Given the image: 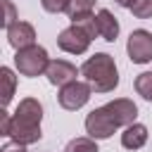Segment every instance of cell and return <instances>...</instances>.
I'll return each instance as SVG.
<instances>
[{
  "label": "cell",
  "mask_w": 152,
  "mask_h": 152,
  "mask_svg": "<svg viewBox=\"0 0 152 152\" xmlns=\"http://www.w3.org/2000/svg\"><path fill=\"white\" fill-rule=\"evenodd\" d=\"M81 76L93 88V93H112L119 86L116 62L107 52H95L93 57H88L81 64Z\"/></svg>",
  "instance_id": "cell-1"
},
{
  "label": "cell",
  "mask_w": 152,
  "mask_h": 152,
  "mask_svg": "<svg viewBox=\"0 0 152 152\" xmlns=\"http://www.w3.org/2000/svg\"><path fill=\"white\" fill-rule=\"evenodd\" d=\"M14 66L21 76H28V78H36V76H43L50 66V57H48V50L43 45H31V48H24V50H17L14 55Z\"/></svg>",
  "instance_id": "cell-2"
},
{
  "label": "cell",
  "mask_w": 152,
  "mask_h": 152,
  "mask_svg": "<svg viewBox=\"0 0 152 152\" xmlns=\"http://www.w3.org/2000/svg\"><path fill=\"white\" fill-rule=\"evenodd\" d=\"M90 95H93V88H90L86 81H71V83H66V86L59 88V93H57V102H59L62 109L76 112V109H81V107L88 104Z\"/></svg>",
  "instance_id": "cell-3"
},
{
  "label": "cell",
  "mask_w": 152,
  "mask_h": 152,
  "mask_svg": "<svg viewBox=\"0 0 152 152\" xmlns=\"http://www.w3.org/2000/svg\"><path fill=\"white\" fill-rule=\"evenodd\" d=\"M126 52H128V59L133 64H147V62H152V33L147 28L131 31L128 43H126Z\"/></svg>",
  "instance_id": "cell-4"
},
{
  "label": "cell",
  "mask_w": 152,
  "mask_h": 152,
  "mask_svg": "<svg viewBox=\"0 0 152 152\" xmlns=\"http://www.w3.org/2000/svg\"><path fill=\"white\" fill-rule=\"evenodd\" d=\"M90 43H93V38H90L81 26H76V24L66 26V28L59 31V36H57V48H59L62 52H69V55H83V52L90 48Z\"/></svg>",
  "instance_id": "cell-5"
},
{
  "label": "cell",
  "mask_w": 152,
  "mask_h": 152,
  "mask_svg": "<svg viewBox=\"0 0 152 152\" xmlns=\"http://www.w3.org/2000/svg\"><path fill=\"white\" fill-rule=\"evenodd\" d=\"M102 107H104V112L109 114V119L114 121L116 128H126V126L135 124V119H138V104L128 97H116V100H112Z\"/></svg>",
  "instance_id": "cell-6"
},
{
  "label": "cell",
  "mask_w": 152,
  "mask_h": 152,
  "mask_svg": "<svg viewBox=\"0 0 152 152\" xmlns=\"http://www.w3.org/2000/svg\"><path fill=\"white\" fill-rule=\"evenodd\" d=\"M86 133L93 140H107V138H112L116 133V126L109 119V114L104 112V107H95L86 116Z\"/></svg>",
  "instance_id": "cell-7"
},
{
  "label": "cell",
  "mask_w": 152,
  "mask_h": 152,
  "mask_svg": "<svg viewBox=\"0 0 152 152\" xmlns=\"http://www.w3.org/2000/svg\"><path fill=\"white\" fill-rule=\"evenodd\" d=\"M7 138L12 142H19V145H33L43 138V131H40V124H33V121H26V119L12 114Z\"/></svg>",
  "instance_id": "cell-8"
},
{
  "label": "cell",
  "mask_w": 152,
  "mask_h": 152,
  "mask_svg": "<svg viewBox=\"0 0 152 152\" xmlns=\"http://www.w3.org/2000/svg\"><path fill=\"white\" fill-rule=\"evenodd\" d=\"M78 74H81V69H76V64H71L69 59H50V66L45 71L48 81L52 86H59V88L71 83V81H78L76 78Z\"/></svg>",
  "instance_id": "cell-9"
},
{
  "label": "cell",
  "mask_w": 152,
  "mask_h": 152,
  "mask_svg": "<svg viewBox=\"0 0 152 152\" xmlns=\"http://www.w3.org/2000/svg\"><path fill=\"white\" fill-rule=\"evenodd\" d=\"M7 31V43L14 48V50H24V48H31L36 45V28L28 24V21H14Z\"/></svg>",
  "instance_id": "cell-10"
},
{
  "label": "cell",
  "mask_w": 152,
  "mask_h": 152,
  "mask_svg": "<svg viewBox=\"0 0 152 152\" xmlns=\"http://www.w3.org/2000/svg\"><path fill=\"white\" fill-rule=\"evenodd\" d=\"M95 21H97V33H100L102 40L114 43L119 38V21H116V17L109 10H100L95 14Z\"/></svg>",
  "instance_id": "cell-11"
},
{
  "label": "cell",
  "mask_w": 152,
  "mask_h": 152,
  "mask_svg": "<svg viewBox=\"0 0 152 152\" xmlns=\"http://www.w3.org/2000/svg\"><path fill=\"white\" fill-rule=\"evenodd\" d=\"M147 126L145 124H131V126H126L124 128V133H121V145L126 147V150H140L145 142H147Z\"/></svg>",
  "instance_id": "cell-12"
},
{
  "label": "cell",
  "mask_w": 152,
  "mask_h": 152,
  "mask_svg": "<svg viewBox=\"0 0 152 152\" xmlns=\"http://www.w3.org/2000/svg\"><path fill=\"white\" fill-rule=\"evenodd\" d=\"M14 116H21L26 121H33V124H40L43 121V104L36 100V97H24L17 109H14Z\"/></svg>",
  "instance_id": "cell-13"
},
{
  "label": "cell",
  "mask_w": 152,
  "mask_h": 152,
  "mask_svg": "<svg viewBox=\"0 0 152 152\" xmlns=\"http://www.w3.org/2000/svg\"><path fill=\"white\" fill-rule=\"evenodd\" d=\"M0 81H2V104L7 107L12 102V95H14V88H17V76L10 66H2L0 69Z\"/></svg>",
  "instance_id": "cell-14"
},
{
  "label": "cell",
  "mask_w": 152,
  "mask_h": 152,
  "mask_svg": "<svg viewBox=\"0 0 152 152\" xmlns=\"http://www.w3.org/2000/svg\"><path fill=\"white\" fill-rule=\"evenodd\" d=\"M93 10H95V0H69L66 14H69L71 21H76V19H81V17L93 14Z\"/></svg>",
  "instance_id": "cell-15"
},
{
  "label": "cell",
  "mask_w": 152,
  "mask_h": 152,
  "mask_svg": "<svg viewBox=\"0 0 152 152\" xmlns=\"http://www.w3.org/2000/svg\"><path fill=\"white\" fill-rule=\"evenodd\" d=\"M133 86H135V93H138L142 100L152 102V71H142V74H138L135 81H133Z\"/></svg>",
  "instance_id": "cell-16"
},
{
  "label": "cell",
  "mask_w": 152,
  "mask_h": 152,
  "mask_svg": "<svg viewBox=\"0 0 152 152\" xmlns=\"http://www.w3.org/2000/svg\"><path fill=\"white\" fill-rule=\"evenodd\" d=\"M64 152H100V150H97V140H93L88 135H81V138L69 140Z\"/></svg>",
  "instance_id": "cell-17"
},
{
  "label": "cell",
  "mask_w": 152,
  "mask_h": 152,
  "mask_svg": "<svg viewBox=\"0 0 152 152\" xmlns=\"http://www.w3.org/2000/svg\"><path fill=\"white\" fill-rule=\"evenodd\" d=\"M131 12L138 19H152V0H135L131 5Z\"/></svg>",
  "instance_id": "cell-18"
},
{
  "label": "cell",
  "mask_w": 152,
  "mask_h": 152,
  "mask_svg": "<svg viewBox=\"0 0 152 152\" xmlns=\"http://www.w3.org/2000/svg\"><path fill=\"white\" fill-rule=\"evenodd\" d=\"M40 5L50 14H59V12H66L69 10V0H40Z\"/></svg>",
  "instance_id": "cell-19"
},
{
  "label": "cell",
  "mask_w": 152,
  "mask_h": 152,
  "mask_svg": "<svg viewBox=\"0 0 152 152\" xmlns=\"http://www.w3.org/2000/svg\"><path fill=\"white\" fill-rule=\"evenodd\" d=\"M2 7H5V19H2V26H5V28H10V26L17 21V10H14V5H12L10 0H2Z\"/></svg>",
  "instance_id": "cell-20"
},
{
  "label": "cell",
  "mask_w": 152,
  "mask_h": 152,
  "mask_svg": "<svg viewBox=\"0 0 152 152\" xmlns=\"http://www.w3.org/2000/svg\"><path fill=\"white\" fill-rule=\"evenodd\" d=\"M10 121H12V114L10 112H2L0 114V135H7L10 133Z\"/></svg>",
  "instance_id": "cell-21"
},
{
  "label": "cell",
  "mask_w": 152,
  "mask_h": 152,
  "mask_svg": "<svg viewBox=\"0 0 152 152\" xmlns=\"http://www.w3.org/2000/svg\"><path fill=\"white\" fill-rule=\"evenodd\" d=\"M0 152H26V145H19V142H7Z\"/></svg>",
  "instance_id": "cell-22"
},
{
  "label": "cell",
  "mask_w": 152,
  "mask_h": 152,
  "mask_svg": "<svg viewBox=\"0 0 152 152\" xmlns=\"http://www.w3.org/2000/svg\"><path fill=\"white\" fill-rule=\"evenodd\" d=\"M114 2H116L119 7H126V10H131V5H133L135 0H114Z\"/></svg>",
  "instance_id": "cell-23"
}]
</instances>
